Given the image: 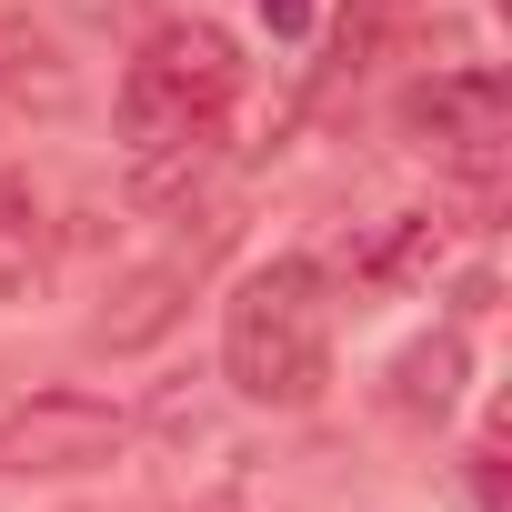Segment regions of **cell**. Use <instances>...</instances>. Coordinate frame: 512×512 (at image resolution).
I'll use <instances>...</instances> for the list:
<instances>
[{
    "mask_svg": "<svg viewBox=\"0 0 512 512\" xmlns=\"http://www.w3.org/2000/svg\"><path fill=\"white\" fill-rule=\"evenodd\" d=\"M221 372L241 402L262 412H302L332 382V302H322V262H262L231 312H221Z\"/></svg>",
    "mask_w": 512,
    "mask_h": 512,
    "instance_id": "6da1fadb",
    "label": "cell"
},
{
    "mask_svg": "<svg viewBox=\"0 0 512 512\" xmlns=\"http://www.w3.org/2000/svg\"><path fill=\"white\" fill-rule=\"evenodd\" d=\"M231 101H241V41L221 21H171L121 71V151L151 161V151H171L191 131H221Z\"/></svg>",
    "mask_w": 512,
    "mask_h": 512,
    "instance_id": "7a4b0ae2",
    "label": "cell"
},
{
    "mask_svg": "<svg viewBox=\"0 0 512 512\" xmlns=\"http://www.w3.org/2000/svg\"><path fill=\"white\" fill-rule=\"evenodd\" d=\"M121 452V412L91 392H31L0 412V472H91Z\"/></svg>",
    "mask_w": 512,
    "mask_h": 512,
    "instance_id": "3957f363",
    "label": "cell"
},
{
    "mask_svg": "<svg viewBox=\"0 0 512 512\" xmlns=\"http://www.w3.org/2000/svg\"><path fill=\"white\" fill-rule=\"evenodd\" d=\"M221 241H231V221H201V231H181V241L161 251V262H151V272H131V282L111 292V312L91 322V342H101V352H151V342L181 322V302L201 292V272H211V251H221Z\"/></svg>",
    "mask_w": 512,
    "mask_h": 512,
    "instance_id": "277c9868",
    "label": "cell"
},
{
    "mask_svg": "<svg viewBox=\"0 0 512 512\" xmlns=\"http://www.w3.org/2000/svg\"><path fill=\"white\" fill-rule=\"evenodd\" d=\"M402 121L432 141V151H452L462 171H492V151H502V131H512V91H502V71H432L412 101H402Z\"/></svg>",
    "mask_w": 512,
    "mask_h": 512,
    "instance_id": "5b68a950",
    "label": "cell"
},
{
    "mask_svg": "<svg viewBox=\"0 0 512 512\" xmlns=\"http://www.w3.org/2000/svg\"><path fill=\"white\" fill-rule=\"evenodd\" d=\"M432 262H442V221H432V211H392V221L352 251V282H372V292H412V282H432Z\"/></svg>",
    "mask_w": 512,
    "mask_h": 512,
    "instance_id": "8992f818",
    "label": "cell"
},
{
    "mask_svg": "<svg viewBox=\"0 0 512 512\" xmlns=\"http://www.w3.org/2000/svg\"><path fill=\"white\" fill-rule=\"evenodd\" d=\"M462 362H472L462 332H422V342L392 362V412H402V422H442V412L462 402Z\"/></svg>",
    "mask_w": 512,
    "mask_h": 512,
    "instance_id": "52a82bcc",
    "label": "cell"
},
{
    "mask_svg": "<svg viewBox=\"0 0 512 512\" xmlns=\"http://www.w3.org/2000/svg\"><path fill=\"white\" fill-rule=\"evenodd\" d=\"M41 282V201L0 181V302Z\"/></svg>",
    "mask_w": 512,
    "mask_h": 512,
    "instance_id": "ba28073f",
    "label": "cell"
},
{
    "mask_svg": "<svg viewBox=\"0 0 512 512\" xmlns=\"http://www.w3.org/2000/svg\"><path fill=\"white\" fill-rule=\"evenodd\" d=\"M262 21H272V41H302L312 31V0H262Z\"/></svg>",
    "mask_w": 512,
    "mask_h": 512,
    "instance_id": "9c48e42d",
    "label": "cell"
}]
</instances>
